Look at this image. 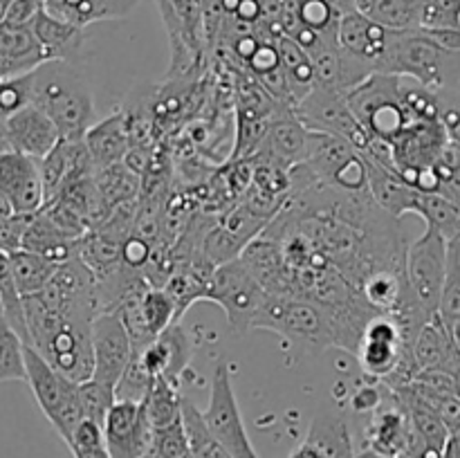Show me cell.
<instances>
[{
    "instance_id": "cell-1",
    "label": "cell",
    "mask_w": 460,
    "mask_h": 458,
    "mask_svg": "<svg viewBox=\"0 0 460 458\" xmlns=\"http://www.w3.org/2000/svg\"><path fill=\"white\" fill-rule=\"evenodd\" d=\"M31 103L54 121L61 139H84L94 124L88 81L67 61H43L31 70Z\"/></svg>"
},
{
    "instance_id": "cell-2",
    "label": "cell",
    "mask_w": 460,
    "mask_h": 458,
    "mask_svg": "<svg viewBox=\"0 0 460 458\" xmlns=\"http://www.w3.org/2000/svg\"><path fill=\"white\" fill-rule=\"evenodd\" d=\"M377 72L407 76L434 92L454 90L460 85V49L445 48L420 27L394 31Z\"/></svg>"
},
{
    "instance_id": "cell-3",
    "label": "cell",
    "mask_w": 460,
    "mask_h": 458,
    "mask_svg": "<svg viewBox=\"0 0 460 458\" xmlns=\"http://www.w3.org/2000/svg\"><path fill=\"white\" fill-rule=\"evenodd\" d=\"M272 330L310 353L337 346L331 314L322 304L295 295H268L254 319V330Z\"/></svg>"
},
{
    "instance_id": "cell-4",
    "label": "cell",
    "mask_w": 460,
    "mask_h": 458,
    "mask_svg": "<svg viewBox=\"0 0 460 458\" xmlns=\"http://www.w3.org/2000/svg\"><path fill=\"white\" fill-rule=\"evenodd\" d=\"M25 382L34 393L36 404L40 407L49 425L57 429L63 440H70L72 431L84 420V407L79 398V384L67 380L63 373L49 366L31 346L25 344Z\"/></svg>"
},
{
    "instance_id": "cell-5",
    "label": "cell",
    "mask_w": 460,
    "mask_h": 458,
    "mask_svg": "<svg viewBox=\"0 0 460 458\" xmlns=\"http://www.w3.org/2000/svg\"><path fill=\"white\" fill-rule=\"evenodd\" d=\"M265 296H268L265 287L252 277L238 256L227 263L216 265L202 290V301L220 305L227 317L229 330L236 335L254 330V319Z\"/></svg>"
},
{
    "instance_id": "cell-6",
    "label": "cell",
    "mask_w": 460,
    "mask_h": 458,
    "mask_svg": "<svg viewBox=\"0 0 460 458\" xmlns=\"http://www.w3.org/2000/svg\"><path fill=\"white\" fill-rule=\"evenodd\" d=\"M398 85L400 76L376 72L346 92L350 110L371 137L391 142L395 135L411 126L402 103H400Z\"/></svg>"
},
{
    "instance_id": "cell-7",
    "label": "cell",
    "mask_w": 460,
    "mask_h": 458,
    "mask_svg": "<svg viewBox=\"0 0 460 458\" xmlns=\"http://www.w3.org/2000/svg\"><path fill=\"white\" fill-rule=\"evenodd\" d=\"M304 164L328 187L341 193H368L367 162L349 142L331 133L308 128V151Z\"/></svg>"
},
{
    "instance_id": "cell-8",
    "label": "cell",
    "mask_w": 460,
    "mask_h": 458,
    "mask_svg": "<svg viewBox=\"0 0 460 458\" xmlns=\"http://www.w3.org/2000/svg\"><path fill=\"white\" fill-rule=\"evenodd\" d=\"M200 413L209 434L234 458H261L254 445H252L245 422H243V413L241 407H238L236 393H234V382L227 362L216 364L209 386V404Z\"/></svg>"
},
{
    "instance_id": "cell-9",
    "label": "cell",
    "mask_w": 460,
    "mask_h": 458,
    "mask_svg": "<svg viewBox=\"0 0 460 458\" xmlns=\"http://www.w3.org/2000/svg\"><path fill=\"white\" fill-rule=\"evenodd\" d=\"M445 254H447V238L434 227H427L418 241L407 245V254H404V277H407L409 295L427 317H434L438 313L445 278Z\"/></svg>"
},
{
    "instance_id": "cell-10",
    "label": "cell",
    "mask_w": 460,
    "mask_h": 458,
    "mask_svg": "<svg viewBox=\"0 0 460 458\" xmlns=\"http://www.w3.org/2000/svg\"><path fill=\"white\" fill-rule=\"evenodd\" d=\"M295 115L304 121L305 128L331 133L349 142L355 151L364 153L371 144V135L367 133L358 117L350 110L346 94L340 90L314 85L304 99L295 106Z\"/></svg>"
},
{
    "instance_id": "cell-11",
    "label": "cell",
    "mask_w": 460,
    "mask_h": 458,
    "mask_svg": "<svg viewBox=\"0 0 460 458\" xmlns=\"http://www.w3.org/2000/svg\"><path fill=\"white\" fill-rule=\"evenodd\" d=\"M90 341H93V377L117 386L121 373L133 357V344L126 332L124 321L112 310L97 313L90 326Z\"/></svg>"
},
{
    "instance_id": "cell-12",
    "label": "cell",
    "mask_w": 460,
    "mask_h": 458,
    "mask_svg": "<svg viewBox=\"0 0 460 458\" xmlns=\"http://www.w3.org/2000/svg\"><path fill=\"white\" fill-rule=\"evenodd\" d=\"M103 443L111 458H144L151 445L153 427L142 402L115 400L103 420Z\"/></svg>"
},
{
    "instance_id": "cell-13",
    "label": "cell",
    "mask_w": 460,
    "mask_h": 458,
    "mask_svg": "<svg viewBox=\"0 0 460 458\" xmlns=\"http://www.w3.org/2000/svg\"><path fill=\"white\" fill-rule=\"evenodd\" d=\"M0 193L16 214H36L45 202L39 160L16 151L0 153Z\"/></svg>"
},
{
    "instance_id": "cell-14",
    "label": "cell",
    "mask_w": 460,
    "mask_h": 458,
    "mask_svg": "<svg viewBox=\"0 0 460 458\" xmlns=\"http://www.w3.org/2000/svg\"><path fill=\"white\" fill-rule=\"evenodd\" d=\"M409 443H411V425L407 413L391 389H386L385 402L371 413V420L364 429V449L377 456L398 458L407 454Z\"/></svg>"
},
{
    "instance_id": "cell-15",
    "label": "cell",
    "mask_w": 460,
    "mask_h": 458,
    "mask_svg": "<svg viewBox=\"0 0 460 458\" xmlns=\"http://www.w3.org/2000/svg\"><path fill=\"white\" fill-rule=\"evenodd\" d=\"M137 355L151 375H162L180 386V380L193 359V341L182 323L173 321L144 348H137Z\"/></svg>"
},
{
    "instance_id": "cell-16",
    "label": "cell",
    "mask_w": 460,
    "mask_h": 458,
    "mask_svg": "<svg viewBox=\"0 0 460 458\" xmlns=\"http://www.w3.org/2000/svg\"><path fill=\"white\" fill-rule=\"evenodd\" d=\"M4 126H7L9 148L34 160L48 155L54 144L61 139L54 121L34 103H27L25 108L7 117Z\"/></svg>"
},
{
    "instance_id": "cell-17",
    "label": "cell",
    "mask_w": 460,
    "mask_h": 458,
    "mask_svg": "<svg viewBox=\"0 0 460 458\" xmlns=\"http://www.w3.org/2000/svg\"><path fill=\"white\" fill-rule=\"evenodd\" d=\"M391 34L394 31L377 22L368 21L367 16L355 9V12L341 13L340 30H337V45L350 57L367 63L373 72L380 70V61L386 52Z\"/></svg>"
},
{
    "instance_id": "cell-18",
    "label": "cell",
    "mask_w": 460,
    "mask_h": 458,
    "mask_svg": "<svg viewBox=\"0 0 460 458\" xmlns=\"http://www.w3.org/2000/svg\"><path fill=\"white\" fill-rule=\"evenodd\" d=\"M288 458H355L349 422L332 413H317L305 440Z\"/></svg>"
},
{
    "instance_id": "cell-19",
    "label": "cell",
    "mask_w": 460,
    "mask_h": 458,
    "mask_svg": "<svg viewBox=\"0 0 460 458\" xmlns=\"http://www.w3.org/2000/svg\"><path fill=\"white\" fill-rule=\"evenodd\" d=\"M364 162H367L368 193H371L373 202L394 218H402L404 214H416L420 191L404 182L398 171L389 169L382 162L368 155H364Z\"/></svg>"
},
{
    "instance_id": "cell-20",
    "label": "cell",
    "mask_w": 460,
    "mask_h": 458,
    "mask_svg": "<svg viewBox=\"0 0 460 458\" xmlns=\"http://www.w3.org/2000/svg\"><path fill=\"white\" fill-rule=\"evenodd\" d=\"M31 31L43 49L45 61H67L75 63L84 49L85 34L84 27L66 21L61 16H54L48 9H40L31 21Z\"/></svg>"
},
{
    "instance_id": "cell-21",
    "label": "cell",
    "mask_w": 460,
    "mask_h": 458,
    "mask_svg": "<svg viewBox=\"0 0 460 458\" xmlns=\"http://www.w3.org/2000/svg\"><path fill=\"white\" fill-rule=\"evenodd\" d=\"M305 151H308V128L295 115V110H283L270 121L268 135L256 153L292 169L305 160Z\"/></svg>"
},
{
    "instance_id": "cell-22",
    "label": "cell",
    "mask_w": 460,
    "mask_h": 458,
    "mask_svg": "<svg viewBox=\"0 0 460 458\" xmlns=\"http://www.w3.org/2000/svg\"><path fill=\"white\" fill-rule=\"evenodd\" d=\"M411 353L418 371L420 368H440V371L454 373L460 366V353L452 339V332L438 317V313L427 319L420 330L416 332Z\"/></svg>"
},
{
    "instance_id": "cell-23",
    "label": "cell",
    "mask_w": 460,
    "mask_h": 458,
    "mask_svg": "<svg viewBox=\"0 0 460 458\" xmlns=\"http://www.w3.org/2000/svg\"><path fill=\"white\" fill-rule=\"evenodd\" d=\"M81 142H84L94 169L119 164L130 148L124 112H112V115L106 117L103 121H97V124L90 126Z\"/></svg>"
},
{
    "instance_id": "cell-24",
    "label": "cell",
    "mask_w": 460,
    "mask_h": 458,
    "mask_svg": "<svg viewBox=\"0 0 460 458\" xmlns=\"http://www.w3.org/2000/svg\"><path fill=\"white\" fill-rule=\"evenodd\" d=\"M76 247H79V238H72L66 232H61L43 211L39 209L36 214H31L25 233H22L21 250L34 251V254L52 260L54 265H61L72 256H76Z\"/></svg>"
},
{
    "instance_id": "cell-25",
    "label": "cell",
    "mask_w": 460,
    "mask_h": 458,
    "mask_svg": "<svg viewBox=\"0 0 460 458\" xmlns=\"http://www.w3.org/2000/svg\"><path fill=\"white\" fill-rule=\"evenodd\" d=\"M43 61V49L30 25H9L0 21V63L7 76L25 75Z\"/></svg>"
},
{
    "instance_id": "cell-26",
    "label": "cell",
    "mask_w": 460,
    "mask_h": 458,
    "mask_svg": "<svg viewBox=\"0 0 460 458\" xmlns=\"http://www.w3.org/2000/svg\"><path fill=\"white\" fill-rule=\"evenodd\" d=\"M274 45H277L279 66H281L283 75H286L288 88H290V94L296 106L314 88V84H317L313 58L295 40L288 39L286 34H279L274 39Z\"/></svg>"
},
{
    "instance_id": "cell-27",
    "label": "cell",
    "mask_w": 460,
    "mask_h": 458,
    "mask_svg": "<svg viewBox=\"0 0 460 458\" xmlns=\"http://www.w3.org/2000/svg\"><path fill=\"white\" fill-rule=\"evenodd\" d=\"M422 0H355V9L368 21L391 31H407L420 27Z\"/></svg>"
},
{
    "instance_id": "cell-28",
    "label": "cell",
    "mask_w": 460,
    "mask_h": 458,
    "mask_svg": "<svg viewBox=\"0 0 460 458\" xmlns=\"http://www.w3.org/2000/svg\"><path fill=\"white\" fill-rule=\"evenodd\" d=\"M142 404L153 429L169 427L182 418V393H180V386L162 375H153Z\"/></svg>"
},
{
    "instance_id": "cell-29",
    "label": "cell",
    "mask_w": 460,
    "mask_h": 458,
    "mask_svg": "<svg viewBox=\"0 0 460 458\" xmlns=\"http://www.w3.org/2000/svg\"><path fill=\"white\" fill-rule=\"evenodd\" d=\"M7 259L13 274V281H16L22 296L36 295V292L43 290L49 283V278H52L54 269H57V265L52 260L27 250L12 251V254H7Z\"/></svg>"
},
{
    "instance_id": "cell-30",
    "label": "cell",
    "mask_w": 460,
    "mask_h": 458,
    "mask_svg": "<svg viewBox=\"0 0 460 458\" xmlns=\"http://www.w3.org/2000/svg\"><path fill=\"white\" fill-rule=\"evenodd\" d=\"M182 425L187 431L189 447H191L193 458H234L214 436L209 434V429L205 427L202 420L200 409L193 404V400H189L187 395H182Z\"/></svg>"
},
{
    "instance_id": "cell-31",
    "label": "cell",
    "mask_w": 460,
    "mask_h": 458,
    "mask_svg": "<svg viewBox=\"0 0 460 458\" xmlns=\"http://www.w3.org/2000/svg\"><path fill=\"white\" fill-rule=\"evenodd\" d=\"M438 317L443 319L445 326L460 319V236H454L447 241Z\"/></svg>"
},
{
    "instance_id": "cell-32",
    "label": "cell",
    "mask_w": 460,
    "mask_h": 458,
    "mask_svg": "<svg viewBox=\"0 0 460 458\" xmlns=\"http://www.w3.org/2000/svg\"><path fill=\"white\" fill-rule=\"evenodd\" d=\"M0 305H3L4 321L13 328V332L21 337L22 344H30L25 323V308H22V295L21 290H18L16 281H13L7 254H3V251H0Z\"/></svg>"
},
{
    "instance_id": "cell-33",
    "label": "cell",
    "mask_w": 460,
    "mask_h": 458,
    "mask_svg": "<svg viewBox=\"0 0 460 458\" xmlns=\"http://www.w3.org/2000/svg\"><path fill=\"white\" fill-rule=\"evenodd\" d=\"M25 382V344L7 321H0V382Z\"/></svg>"
},
{
    "instance_id": "cell-34",
    "label": "cell",
    "mask_w": 460,
    "mask_h": 458,
    "mask_svg": "<svg viewBox=\"0 0 460 458\" xmlns=\"http://www.w3.org/2000/svg\"><path fill=\"white\" fill-rule=\"evenodd\" d=\"M79 398L81 407H84V416L103 427V420H106L108 411H111V407L117 400L115 386L108 384V382L88 377L85 382H79Z\"/></svg>"
},
{
    "instance_id": "cell-35",
    "label": "cell",
    "mask_w": 460,
    "mask_h": 458,
    "mask_svg": "<svg viewBox=\"0 0 460 458\" xmlns=\"http://www.w3.org/2000/svg\"><path fill=\"white\" fill-rule=\"evenodd\" d=\"M66 445L70 447L75 458H111L106 443H103L102 425H97L90 418H84L76 425V429L72 431L70 440Z\"/></svg>"
},
{
    "instance_id": "cell-36",
    "label": "cell",
    "mask_w": 460,
    "mask_h": 458,
    "mask_svg": "<svg viewBox=\"0 0 460 458\" xmlns=\"http://www.w3.org/2000/svg\"><path fill=\"white\" fill-rule=\"evenodd\" d=\"M153 375L146 371V366L139 359L137 350H133V357H130L128 366L121 373L119 382L115 386V398L117 400H130V402H142L144 395H146L148 384H151Z\"/></svg>"
},
{
    "instance_id": "cell-37",
    "label": "cell",
    "mask_w": 460,
    "mask_h": 458,
    "mask_svg": "<svg viewBox=\"0 0 460 458\" xmlns=\"http://www.w3.org/2000/svg\"><path fill=\"white\" fill-rule=\"evenodd\" d=\"M422 30H460V0H422Z\"/></svg>"
},
{
    "instance_id": "cell-38",
    "label": "cell",
    "mask_w": 460,
    "mask_h": 458,
    "mask_svg": "<svg viewBox=\"0 0 460 458\" xmlns=\"http://www.w3.org/2000/svg\"><path fill=\"white\" fill-rule=\"evenodd\" d=\"M31 103V72L0 79V117L7 119L13 112Z\"/></svg>"
},
{
    "instance_id": "cell-39",
    "label": "cell",
    "mask_w": 460,
    "mask_h": 458,
    "mask_svg": "<svg viewBox=\"0 0 460 458\" xmlns=\"http://www.w3.org/2000/svg\"><path fill=\"white\" fill-rule=\"evenodd\" d=\"M436 97H438L440 126H443L449 142L460 146V97L454 94V90H440V92H436Z\"/></svg>"
},
{
    "instance_id": "cell-40",
    "label": "cell",
    "mask_w": 460,
    "mask_h": 458,
    "mask_svg": "<svg viewBox=\"0 0 460 458\" xmlns=\"http://www.w3.org/2000/svg\"><path fill=\"white\" fill-rule=\"evenodd\" d=\"M418 393V391H416ZM420 395V393H418ZM443 420L447 427L449 436L460 434V395L458 393H443V395H420Z\"/></svg>"
},
{
    "instance_id": "cell-41",
    "label": "cell",
    "mask_w": 460,
    "mask_h": 458,
    "mask_svg": "<svg viewBox=\"0 0 460 458\" xmlns=\"http://www.w3.org/2000/svg\"><path fill=\"white\" fill-rule=\"evenodd\" d=\"M385 398L386 386L382 384L380 380H371V377H368V382H364L362 386L355 389L353 398H350V407H353L355 413H368V416H371V413L385 402Z\"/></svg>"
},
{
    "instance_id": "cell-42",
    "label": "cell",
    "mask_w": 460,
    "mask_h": 458,
    "mask_svg": "<svg viewBox=\"0 0 460 458\" xmlns=\"http://www.w3.org/2000/svg\"><path fill=\"white\" fill-rule=\"evenodd\" d=\"M31 214H13L9 218L0 220V251L3 254H12V251L22 247V233H25L27 223H30Z\"/></svg>"
},
{
    "instance_id": "cell-43",
    "label": "cell",
    "mask_w": 460,
    "mask_h": 458,
    "mask_svg": "<svg viewBox=\"0 0 460 458\" xmlns=\"http://www.w3.org/2000/svg\"><path fill=\"white\" fill-rule=\"evenodd\" d=\"M43 7V0H12L0 12V21L9 22V25H31L36 13Z\"/></svg>"
},
{
    "instance_id": "cell-44",
    "label": "cell",
    "mask_w": 460,
    "mask_h": 458,
    "mask_svg": "<svg viewBox=\"0 0 460 458\" xmlns=\"http://www.w3.org/2000/svg\"><path fill=\"white\" fill-rule=\"evenodd\" d=\"M153 242H148L146 238L137 236V233H130L124 242H121V263L128 265L133 269H142L146 265V260L151 259Z\"/></svg>"
},
{
    "instance_id": "cell-45",
    "label": "cell",
    "mask_w": 460,
    "mask_h": 458,
    "mask_svg": "<svg viewBox=\"0 0 460 458\" xmlns=\"http://www.w3.org/2000/svg\"><path fill=\"white\" fill-rule=\"evenodd\" d=\"M436 193H440L443 198H447L452 205H456L460 209V175L452 173V175H447V178L440 180V187Z\"/></svg>"
},
{
    "instance_id": "cell-46",
    "label": "cell",
    "mask_w": 460,
    "mask_h": 458,
    "mask_svg": "<svg viewBox=\"0 0 460 458\" xmlns=\"http://www.w3.org/2000/svg\"><path fill=\"white\" fill-rule=\"evenodd\" d=\"M13 214H16V211H13V207L9 205L7 198H4L3 193H0V220L9 218V216H13Z\"/></svg>"
},
{
    "instance_id": "cell-47",
    "label": "cell",
    "mask_w": 460,
    "mask_h": 458,
    "mask_svg": "<svg viewBox=\"0 0 460 458\" xmlns=\"http://www.w3.org/2000/svg\"><path fill=\"white\" fill-rule=\"evenodd\" d=\"M332 4H335L337 9H340L341 13H349V12H355V0H331Z\"/></svg>"
},
{
    "instance_id": "cell-48",
    "label": "cell",
    "mask_w": 460,
    "mask_h": 458,
    "mask_svg": "<svg viewBox=\"0 0 460 458\" xmlns=\"http://www.w3.org/2000/svg\"><path fill=\"white\" fill-rule=\"evenodd\" d=\"M3 151H12L7 142V126H4V119L0 117V153Z\"/></svg>"
},
{
    "instance_id": "cell-49",
    "label": "cell",
    "mask_w": 460,
    "mask_h": 458,
    "mask_svg": "<svg viewBox=\"0 0 460 458\" xmlns=\"http://www.w3.org/2000/svg\"><path fill=\"white\" fill-rule=\"evenodd\" d=\"M449 332H452V339H454V344H456V348H458V353H460V319H456V321H452L449 323Z\"/></svg>"
},
{
    "instance_id": "cell-50",
    "label": "cell",
    "mask_w": 460,
    "mask_h": 458,
    "mask_svg": "<svg viewBox=\"0 0 460 458\" xmlns=\"http://www.w3.org/2000/svg\"><path fill=\"white\" fill-rule=\"evenodd\" d=\"M452 375H454V386H456V393L460 395V366L452 373Z\"/></svg>"
},
{
    "instance_id": "cell-51",
    "label": "cell",
    "mask_w": 460,
    "mask_h": 458,
    "mask_svg": "<svg viewBox=\"0 0 460 458\" xmlns=\"http://www.w3.org/2000/svg\"><path fill=\"white\" fill-rule=\"evenodd\" d=\"M449 440H452V445H454V447H456V452L460 454V434L449 436Z\"/></svg>"
},
{
    "instance_id": "cell-52",
    "label": "cell",
    "mask_w": 460,
    "mask_h": 458,
    "mask_svg": "<svg viewBox=\"0 0 460 458\" xmlns=\"http://www.w3.org/2000/svg\"><path fill=\"white\" fill-rule=\"evenodd\" d=\"M7 3H12V0H0V12H3L4 4H7Z\"/></svg>"
},
{
    "instance_id": "cell-53",
    "label": "cell",
    "mask_w": 460,
    "mask_h": 458,
    "mask_svg": "<svg viewBox=\"0 0 460 458\" xmlns=\"http://www.w3.org/2000/svg\"><path fill=\"white\" fill-rule=\"evenodd\" d=\"M178 458H193V454H191V449H189L187 454H182V456H178Z\"/></svg>"
},
{
    "instance_id": "cell-54",
    "label": "cell",
    "mask_w": 460,
    "mask_h": 458,
    "mask_svg": "<svg viewBox=\"0 0 460 458\" xmlns=\"http://www.w3.org/2000/svg\"><path fill=\"white\" fill-rule=\"evenodd\" d=\"M0 321H4V314H3V305H0Z\"/></svg>"
}]
</instances>
